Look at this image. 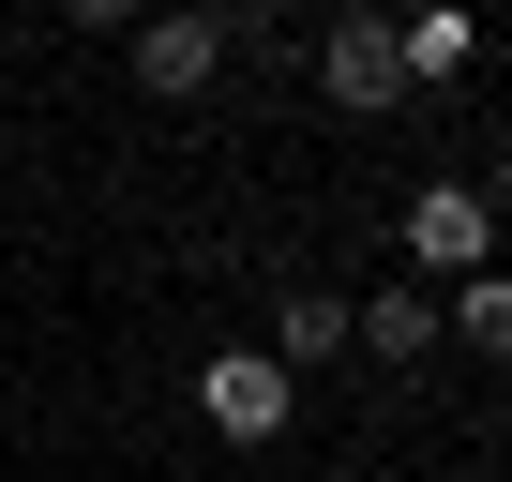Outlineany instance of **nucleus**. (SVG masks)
<instances>
[{"mask_svg":"<svg viewBox=\"0 0 512 482\" xmlns=\"http://www.w3.org/2000/svg\"><path fill=\"white\" fill-rule=\"evenodd\" d=\"M407 257H422V287L497 272V196H482V181H422V196H407Z\"/></svg>","mask_w":512,"mask_h":482,"instance_id":"1","label":"nucleus"},{"mask_svg":"<svg viewBox=\"0 0 512 482\" xmlns=\"http://www.w3.org/2000/svg\"><path fill=\"white\" fill-rule=\"evenodd\" d=\"M287 392H302V377H287L272 347H226V362H196V422H211V437H241V452H256V437H287Z\"/></svg>","mask_w":512,"mask_h":482,"instance_id":"2","label":"nucleus"},{"mask_svg":"<svg viewBox=\"0 0 512 482\" xmlns=\"http://www.w3.org/2000/svg\"><path fill=\"white\" fill-rule=\"evenodd\" d=\"M317 91H332L347 121H377V106L407 91V61H392V16H332V31H317Z\"/></svg>","mask_w":512,"mask_h":482,"instance_id":"3","label":"nucleus"},{"mask_svg":"<svg viewBox=\"0 0 512 482\" xmlns=\"http://www.w3.org/2000/svg\"><path fill=\"white\" fill-rule=\"evenodd\" d=\"M226 76V31L196 16V0H181V16H136V91H166V106H196Z\"/></svg>","mask_w":512,"mask_h":482,"instance_id":"4","label":"nucleus"},{"mask_svg":"<svg viewBox=\"0 0 512 482\" xmlns=\"http://www.w3.org/2000/svg\"><path fill=\"white\" fill-rule=\"evenodd\" d=\"M347 347H377V362H437V287H392V302H362V317H347Z\"/></svg>","mask_w":512,"mask_h":482,"instance_id":"5","label":"nucleus"},{"mask_svg":"<svg viewBox=\"0 0 512 482\" xmlns=\"http://www.w3.org/2000/svg\"><path fill=\"white\" fill-rule=\"evenodd\" d=\"M452 347L467 362H512V272H467L452 287Z\"/></svg>","mask_w":512,"mask_h":482,"instance_id":"6","label":"nucleus"},{"mask_svg":"<svg viewBox=\"0 0 512 482\" xmlns=\"http://www.w3.org/2000/svg\"><path fill=\"white\" fill-rule=\"evenodd\" d=\"M272 362H347V302H332V287H302V302L272 317Z\"/></svg>","mask_w":512,"mask_h":482,"instance_id":"7","label":"nucleus"},{"mask_svg":"<svg viewBox=\"0 0 512 482\" xmlns=\"http://www.w3.org/2000/svg\"><path fill=\"white\" fill-rule=\"evenodd\" d=\"M61 16H76V31H136V16H151V0H61Z\"/></svg>","mask_w":512,"mask_h":482,"instance_id":"8","label":"nucleus"},{"mask_svg":"<svg viewBox=\"0 0 512 482\" xmlns=\"http://www.w3.org/2000/svg\"><path fill=\"white\" fill-rule=\"evenodd\" d=\"M392 16H437V0H392Z\"/></svg>","mask_w":512,"mask_h":482,"instance_id":"9","label":"nucleus"}]
</instances>
